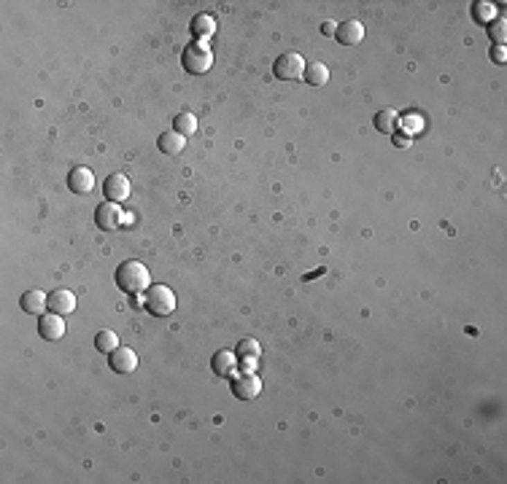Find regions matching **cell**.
<instances>
[{"instance_id":"cell-1","label":"cell","mask_w":507,"mask_h":484,"mask_svg":"<svg viewBox=\"0 0 507 484\" xmlns=\"http://www.w3.org/2000/svg\"><path fill=\"white\" fill-rule=\"evenodd\" d=\"M116 286L130 293V296H141L143 290L152 286V277H149V269L141 261H125L116 269Z\"/></svg>"},{"instance_id":"cell-2","label":"cell","mask_w":507,"mask_h":484,"mask_svg":"<svg viewBox=\"0 0 507 484\" xmlns=\"http://www.w3.org/2000/svg\"><path fill=\"white\" fill-rule=\"evenodd\" d=\"M143 307L154 317H168L176 310V293L168 286H149L143 290Z\"/></svg>"},{"instance_id":"cell-3","label":"cell","mask_w":507,"mask_h":484,"mask_svg":"<svg viewBox=\"0 0 507 484\" xmlns=\"http://www.w3.org/2000/svg\"><path fill=\"white\" fill-rule=\"evenodd\" d=\"M181 65L189 73H195V75H203L213 65V51H211V46H205L203 41H195V44H189V46L184 48Z\"/></svg>"},{"instance_id":"cell-4","label":"cell","mask_w":507,"mask_h":484,"mask_svg":"<svg viewBox=\"0 0 507 484\" xmlns=\"http://www.w3.org/2000/svg\"><path fill=\"white\" fill-rule=\"evenodd\" d=\"M305 71H308V65H305L303 54H297V51L281 54L273 65V73L281 81H300V78H305Z\"/></svg>"},{"instance_id":"cell-5","label":"cell","mask_w":507,"mask_h":484,"mask_svg":"<svg viewBox=\"0 0 507 484\" xmlns=\"http://www.w3.org/2000/svg\"><path fill=\"white\" fill-rule=\"evenodd\" d=\"M262 393V380L259 374H254L251 369L246 371H235L232 374V395L240 401H254Z\"/></svg>"},{"instance_id":"cell-6","label":"cell","mask_w":507,"mask_h":484,"mask_svg":"<svg viewBox=\"0 0 507 484\" xmlns=\"http://www.w3.org/2000/svg\"><path fill=\"white\" fill-rule=\"evenodd\" d=\"M95 223L100 226L103 232H116L122 223H125V213L119 207V202H103L95 210Z\"/></svg>"},{"instance_id":"cell-7","label":"cell","mask_w":507,"mask_h":484,"mask_svg":"<svg viewBox=\"0 0 507 484\" xmlns=\"http://www.w3.org/2000/svg\"><path fill=\"white\" fill-rule=\"evenodd\" d=\"M130 189L132 186H130V178H127L125 172H114L103 183V194H105L108 202H125L127 196H130Z\"/></svg>"},{"instance_id":"cell-8","label":"cell","mask_w":507,"mask_h":484,"mask_svg":"<svg viewBox=\"0 0 507 484\" xmlns=\"http://www.w3.org/2000/svg\"><path fill=\"white\" fill-rule=\"evenodd\" d=\"M108 366L116 374H130L138 369V353L132 347H116L114 353H108Z\"/></svg>"},{"instance_id":"cell-9","label":"cell","mask_w":507,"mask_h":484,"mask_svg":"<svg viewBox=\"0 0 507 484\" xmlns=\"http://www.w3.org/2000/svg\"><path fill=\"white\" fill-rule=\"evenodd\" d=\"M38 334L46 339V342H57V339L65 337V323H62V315L46 313L38 317Z\"/></svg>"},{"instance_id":"cell-10","label":"cell","mask_w":507,"mask_h":484,"mask_svg":"<svg viewBox=\"0 0 507 484\" xmlns=\"http://www.w3.org/2000/svg\"><path fill=\"white\" fill-rule=\"evenodd\" d=\"M335 38H337L340 46H359L362 38H364V24L359 22V19H348V22L337 24Z\"/></svg>"},{"instance_id":"cell-11","label":"cell","mask_w":507,"mask_h":484,"mask_svg":"<svg viewBox=\"0 0 507 484\" xmlns=\"http://www.w3.org/2000/svg\"><path fill=\"white\" fill-rule=\"evenodd\" d=\"M19 307H22L27 315H38V317H41V315L49 310V293H44L41 288L25 290L22 299H19Z\"/></svg>"},{"instance_id":"cell-12","label":"cell","mask_w":507,"mask_h":484,"mask_svg":"<svg viewBox=\"0 0 507 484\" xmlns=\"http://www.w3.org/2000/svg\"><path fill=\"white\" fill-rule=\"evenodd\" d=\"M76 310V296L73 290L68 288H57L49 293V313L54 315H71Z\"/></svg>"},{"instance_id":"cell-13","label":"cell","mask_w":507,"mask_h":484,"mask_svg":"<svg viewBox=\"0 0 507 484\" xmlns=\"http://www.w3.org/2000/svg\"><path fill=\"white\" fill-rule=\"evenodd\" d=\"M68 189L73 194H89L95 189V175L89 167H73L68 175Z\"/></svg>"},{"instance_id":"cell-14","label":"cell","mask_w":507,"mask_h":484,"mask_svg":"<svg viewBox=\"0 0 507 484\" xmlns=\"http://www.w3.org/2000/svg\"><path fill=\"white\" fill-rule=\"evenodd\" d=\"M235 366H238L235 350H219V353H213V358H211V369H213V374H219V377H232V374H235Z\"/></svg>"},{"instance_id":"cell-15","label":"cell","mask_w":507,"mask_h":484,"mask_svg":"<svg viewBox=\"0 0 507 484\" xmlns=\"http://www.w3.org/2000/svg\"><path fill=\"white\" fill-rule=\"evenodd\" d=\"M157 148H159L162 153H168V156H176V153H181V151L186 148V138L178 135L176 129H173V132H162L159 140H157Z\"/></svg>"},{"instance_id":"cell-16","label":"cell","mask_w":507,"mask_h":484,"mask_svg":"<svg viewBox=\"0 0 507 484\" xmlns=\"http://www.w3.org/2000/svg\"><path fill=\"white\" fill-rule=\"evenodd\" d=\"M235 355H238V361H243L249 369H251L254 361L262 355V347H259L256 339H240V342L235 344Z\"/></svg>"},{"instance_id":"cell-17","label":"cell","mask_w":507,"mask_h":484,"mask_svg":"<svg viewBox=\"0 0 507 484\" xmlns=\"http://www.w3.org/2000/svg\"><path fill=\"white\" fill-rule=\"evenodd\" d=\"M400 127V113L394 108H383L375 113V129L378 132H386V135H394Z\"/></svg>"},{"instance_id":"cell-18","label":"cell","mask_w":507,"mask_h":484,"mask_svg":"<svg viewBox=\"0 0 507 484\" xmlns=\"http://www.w3.org/2000/svg\"><path fill=\"white\" fill-rule=\"evenodd\" d=\"M192 32L197 35V38H211L213 32H216V19L211 17V14H197V17H192Z\"/></svg>"},{"instance_id":"cell-19","label":"cell","mask_w":507,"mask_h":484,"mask_svg":"<svg viewBox=\"0 0 507 484\" xmlns=\"http://www.w3.org/2000/svg\"><path fill=\"white\" fill-rule=\"evenodd\" d=\"M305 81H308L310 86H327V84H330V68H327V65H321V62L308 65V71H305Z\"/></svg>"},{"instance_id":"cell-20","label":"cell","mask_w":507,"mask_h":484,"mask_svg":"<svg viewBox=\"0 0 507 484\" xmlns=\"http://www.w3.org/2000/svg\"><path fill=\"white\" fill-rule=\"evenodd\" d=\"M173 129H176L178 135H195L197 132V116L195 113H178L176 119H173Z\"/></svg>"},{"instance_id":"cell-21","label":"cell","mask_w":507,"mask_h":484,"mask_svg":"<svg viewBox=\"0 0 507 484\" xmlns=\"http://www.w3.org/2000/svg\"><path fill=\"white\" fill-rule=\"evenodd\" d=\"M95 347H98L100 353H114V350L119 347V337H116V331H111V328H103L100 334L95 337Z\"/></svg>"},{"instance_id":"cell-22","label":"cell","mask_w":507,"mask_h":484,"mask_svg":"<svg viewBox=\"0 0 507 484\" xmlns=\"http://www.w3.org/2000/svg\"><path fill=\"white\" fill-rule=\"evenodd\" d=\"M488 35L497 41V46H505V38H507V24H505V17H499V19H494V22L488 24Z\"/></svg>"},{"instance_id":"cell-23","label":"cell","mask_w":507,"mask_h":484,"mask_svg":"<svg viewBox=\"0 0 507 484\" xmlns=\"http://www.w3.org/2000/svg\"><path fill=\"white\" fill-rule=\"evenodd\" d=\"M494 17H497V8H494V3H475V19H481V22H494Z\"/></svg>"},{"instance_id":"cell-24","label":"cell","mask_w":507,"mask_h":484,"mask_svg":"<svg viewBox=\"0 0 507 484\" xmlns=\"http://www.w3.org/2000/svg\"><path fill=\"white\" fill-rule=\"evenodd\" d=\"M400 127L405 129V135H410V132H416L421 127V119L418 116H405V119H400Z\"/></svg>"},{"instance_id":"cell-25","label":"cell","mask_w":507,"mask_h":484,"mask_svg":"<svg viewBox=\"0 0 507 484\" xmlns=\"http://www.w3.org/2000/svg\"><path fill=\"white\" fill-rule=\"evenodd\" d=\"M488 54H491V59H494L497 65H505V62H507V48L505 46H494L491 51H488Z\"/></svg>"},{"instance_id":"cell-26","label":"cell","mask_w":507,"mask_h":484,"mask_svg":"<svg viewBox=\"0 0 507 484\" xmlns=\"http://www.w3.org/2000/svg\"><path fill=\"white\" fill-rule=\"evenodd\" d=\"M410 143H413L410 135H405V132H394V145H397V148H407Z\"/></svg>"},{"instance_id":"cell-27","label":"cell","mask_w":507,"mask_h":484,"mask_svg":"<svg viewBox=\"0 0 507 484\" xmlns=\"http://www.w3.org/2000/svg\"><path fill=\"white\" fill-rule=\"evenodd\" d=\"M321 32H324V35H335V32H337V24H335V22H324V24H321Z\"/></svg>"}]
</instances>
